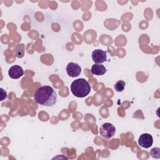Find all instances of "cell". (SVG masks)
<instances>
[{"label":"cell","instance_id":"cell-4","mask_svg":"<svg viewBox=\"0 0 160 160\" xmlns=\"http://www.w3.org/2000/svg\"><path fill=\"white\" fill-rule=\"evenodd\" d=\"M92 59L96 64H102L107 60V53L102 49H95L92 52Z\"/></svg>","mask_w":160,"mask_h":160},{"label":"cell","instance_id":"cell-5","mask_svg":"<svg viewBox=\"0 0 160 160\" xmlns=\"http://www.w3.org/2000/svg\"><path fill=\"white\" fill-rule=\"evenodd\" d=\"M66 72L70 77L75 78L81 74V68L78 64L71 62L66 66Z\"/></svg>","mask_w":160,"mask_h":160},{"label":"cell","instance_id":"cell-9","mask_svg":"<svg viewBox=\"0 0 160 160\" xmlns=\"http://www.w3.org/2000/svg\"><path fill=\"white\" fill-rule=\"evenodd\" d=\"M24 44H18L15 46L14 52L17 58H22L24 55Z\"/></svg>","mask_w":160,"mask_h":160},{"label":"cell","instance_id":"cell-3","mask_svg":"<svg viewBox=\"0 0 160 160\" xmlns=\"http://www.w3.org/2000/svg\"><path fill=\"white\" fill-rule=\"evenodd\" d=\"M100 135L107 139H109L114 136L116 133L115 126L109 122L103 123L99 128Z\"/></svg>","mask_w":160,"mask_h":160},{"label":"cell","instance_id":"cell-6","mask_svg":"<svg viewBox=\"0 0 160 160\" xmlns=\"http://www.w3.org/2000/svg\"><path fill=\"white\" fill-rule=\"evenodd\" d=\"M153 143L152 136L148 133L142 134L138 139V144L144 148H150Z\"/></svg>","mask_w":160,"mask_h":160},{"label":"cell","instance_id":"cell-11","mask_svg":"<svg viewBox=\"0 0 160 160\" xmlns=\"http://www.w3.org/2000/svg\"><path fill=\"white\" fill-rule=\"evenodd\" d=\"M150 155L154 159H159L160 158V148L155 147L151 149Z\"/></svg>","mask_w":160,"mask_h":160},{"label":"cell","instance_id":"cell-7","mask_svg":"<svg viewBox=\"0 0 160 160\" xmlns=\"http://www.w3.org/2000/svg\"><path fill=\"white\" fill-rule=\"evenodd\" d=\"M24 74L22 68L19 65H14L11 66L8 71V75L12 79H19Z\"/></svg>","mask_w":160,"mask_h":160},{"label":"cell","instance_id":"cell-12","mask_svg":"<svg viewBox=\"0 0 160 160\" xmlns=\"http://www.w3.org/2000/svg\"><path fill=\"white\" fill-rule=\"evenodd\" d=\"M1 101H3L4 99L7 98V92L5 90H4L2 88H1Z\"/></svg>","mask_w":160,"mask_h":160},{"label":"cell","instance_id":"cell-1","mask_svg":"<svg viewBox=\"0 0 160 160\" xmlns=\"http://www.w3.org/2000/svg\"><path fill=\"white\" fill-rule=\"evenodd\" d=\"M34 100L44 106H52L57 101V94L49 86H42L37 89L34 95Z\"/></svg>","mask_w":160,"mask_h":160},{"label":"cell","instance_id":"cell-2","mask_svg":"<svg viewBox=\"0 0 160 160\" xmlns=\"http://www.w3.org/2000/svg\"><path fill=\"white\" fill-rule=\"evenodd\" d=\"M71 91L73 95L78 98H84L91 92V88L88 81L84 78L74 80L71 84Z\"/></svg>","mask_w":160,"mask_h":160},{"label":"cell","instance_id":"cell-10","mask_svg":"<svg viewBox=\"0 0 160 160\" xmlns=\"http://www.w3.org/2000/svg\"><path fill=\"white\" fill-rule=\"evenodd\" d=\"M125 85H126V82L124 81L119 80L115 83L114 87L115 90L117 92H122L124 89Z\"/></svg>","mask_w":160,"mask_h":160},{"label":"cell","instance_id":"cell-8","mask_svg":"<svg viewBox=\"0 0 160 160\" xmlns=\"http://www.w3.org/2000/svg\"><path fill=\"white\" fill-rule=\"evenodd\" d=\"M91 71L92 74L102 76L106 73V72L107 71V69L105 68V66L102 64H94L92 66Z\"/></svg>","mask_w":160,"mask_h":160}]
</instances>
